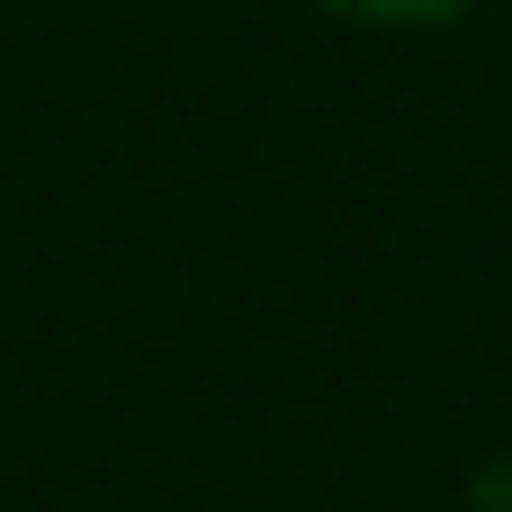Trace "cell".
I'll return each instance as SVG.
<instances>
[{
    "instance_id": "cell-1",
    "label": "cell",
    "mask_w": 512,
    "mask_h": 512,
    "mask_svg": "<svg viewBox=\"0 0 512 512\" xmlns=\"http://www.w3.org/2000/svg\"><path fill=\"white\" fill-rule=\"evenodd\" d=\"M324 9H351V18H387V27H432V18H459L477 0H324Z\"/></svg>"
},
{
    "instance_id": "cell-2",
    "label": "cell",
    "mask_w": 512,
    "mask_h": 512,
    "mask_svg": "<svg viewBox=\"0 0 512 512\" xmlns=\"http://www.w3.org/2000/svg\"><path fill=\"white\" fill-rule=\"evenodd\" d=\"M468 512H512V450H504V459H486V468L468 477Z\"/></svg>"
}]
</instances>
